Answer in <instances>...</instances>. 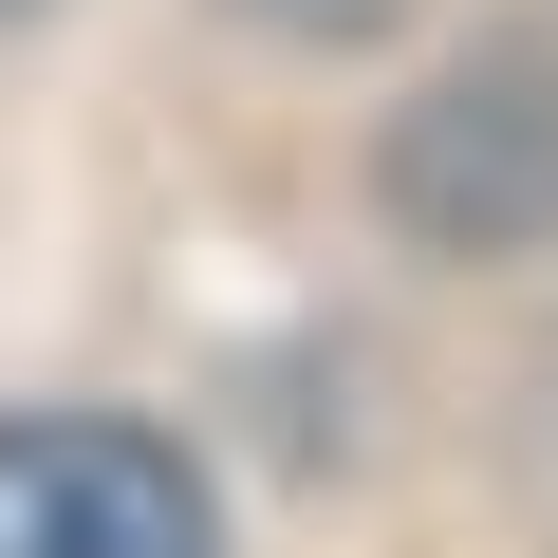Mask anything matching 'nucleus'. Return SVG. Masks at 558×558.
Listing matches in <instances>:
<instances>
[{
  "instance_id": "3",
  "label": "nucleus",
  "mask_w": 558,
  "mask_h": 558,
  "mask_svg": "<svg viewBox=\"0 0 558 558\" xmlns=\"http://www.w3.org/2000/svg\"><path fill=\"white\" fill-rule=\"evenodd\" d=\"M0 20H38V0H0Z\"/></svg>"
},
{
  "instance_id": "2",
  "label": "nucleus",
  "mask_w": 558,
  "mask_h": 558,
  "mask_svg": "<svg viewBox=\"0 0 558 558\" xmlns=\"http://www.w3.org/2000/svg\"><path fill=\"white\" fill-rule=\"evenodd\" d=\"M0 558H223V521L131 410H0Z\"/></svg>"
},
{
  "instance_id": "1",
  "label": "nucleus",
  "mask_w": 558,
  "mask_h": 558,
  "mask_svg": "<svg viewBox=\"0 0 558 558\" xmlns=\"http://www.w3.org/2000/svg\"><path fill=\"white\" fill-rule=\"evenodd\" d=\"M373 186H391V223H410L428 260H521V242H558V38L447 57V75L391 112Z\"/></svg>"
}]
</instances>
